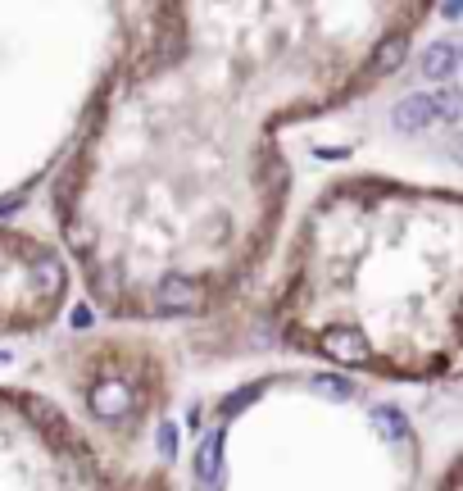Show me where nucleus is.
Here are the masks:
<instances>
[{"instance_id": "nucleus-1", "label": "nucleus", "mask_w": 463, "mask_h": 491, "mask_svg": "<svg viewBox=\"0 0 463 491\" xmlns=\"http://www.w3.org/2000/svg\"><path fill=\"white\" fill-rule=\"evenodd\" d=\"M0 491H105V482L55 405L0 387Z\"/></svg>"}, {"instance_id": "nucleus-2", "label": "nucleus", "mask_w": 463, "mask_h": 491, "mask_svg": "<svg viewBox=\"0 0 463 491\" xmlns=\"http://www.w3.org/2000/svg\"><path fill=\"white\" fill-rule=\"evenodd\" d=\"M69 296V264L37 237L0 228V337L33 332Z\"/></svg>"}, {"instance_id": "nucleus-3", "label": "nucleus", "mask_w": 463, "mask_h": 491, "mask_svg": "<svg viewBox=\"0 0 463 491\" xmlns=\"http://www.w3.org/2000/svg\"><path fill=\"white\" fill-rule=\"evenodd\" d=\"M87 409H92L101 423H123V418L137 409V391H132L123 378H92V382H87Z\"/></svg>"}, {"instance_id": "nucleus-4", "label": "nucleus", "mask_w": 463, "mask_h": 491, "mask_svg": "<svg viewBox=\"0 0 463 491\" xmlns=\"http://www.w3.org/2000/svg\"><path fill=\"white\" fill-rule=\"evenodd\" d=\"M155 309H159V314H191V309H200L196 282H191V278H178V273L159 278V282H155Z\"/></svg>"}, {"instance_id": "nucleus-5", "label": "nucleus", "mask_w": 463, "mask_h": 491, "mask_svg": "<svg viewBox=\"0 0 463 491\" xmlns=\"http://www.w3.org/2000/svg\"><path fill=\"white\" fill-rule=\"evenodd\" d=\"M431 123H440L431 96H404V101L391 110V128L404 133V137H413V133H422V128H431Z\"/></svg>"}, {"instance_id": "nucleus-6", "label": "nucleus", "mask_w": 463, "mask_h": 491, "mask_svg": "<svg viewBox=\"0 0 463 491\" xmlns=\"http://www.w3.org/2000/svg\"><path fill=\"white\" fill-rule=\"evenodd\" d=\"M323 355H332L341 364H359L363 359V337L354 328H327L323 332Z\"/></svg>"}, {"instance_id": "nucleus-7", "label": "nucleus", "mask_w": 463, "mask_h": 491, "mask_svg": "<svg viewBox=\"0 0 463 491\" xmlns=\"http://www.w3.org/2000/svg\"><path fill=\"white\" fill-rule=\"evenodd\" d=\"M454 69H458V46L454 42H436V46L422 51V78L445 83V78H454Z\"/></svg>"}, {"instance_id": "nucleus-8", "label": "nucleus", "mask_w": 463, "mask_h": 491, "mask_svg": "<svg viewBox=\"0 0 463 491\" xmlns=\"http://www.w3.org/2000/svg\"><path fill=\"white\" fill-rule=\"evenodd\" d=\"M196 477H200L205 486H218V477H223V427H218L214 437H205V446H200V455H196Z\"/></svg>"}, {"instance_id": "nucleus-9", "label": "nucleus", "mask_w": 463, "mask_h": 491, "mask_svg": "<svg viewBox=\"0 0 463 491\" xmlns=\"http://www.w3.org/2000/svg\"><path fill=\"white\" fill-rule=\"evenodd\" d=\"M404 51H409V37H404V33H391V37H381V46L372 51V74H391V69H400Z\"/></svg>"}, {"instance_id": "nucleus-10", "label": "nucleus", "mask_w": 463, "mask_h": 491, "mask_svg": "<svg viewBox=\"0 0 463 491\" xmlns=\"http://www.w3.org/2000/svg\"><path fill=\"white\" fill-rule=\"evenodd\" d=\"M372 427H377L381 441H400V437L409 432V418H404V409H395V405H377V409H372Z\"/></svg>"}, {"instance_id": "nucleus-11", "label": "nucleus", "mask_w": 463, "mask_h": 491, "mask_svg": "<svg viewBox=\"0 0 463 491\" xmlns=\"http://www.w3.org/2000/svg\"><path fill=\"white\" fill-rule=\"evenodd\" d=\"M431 105H436V119L440 123H463V92L458 87H440L431 96Z\"/></svg>"}, {"instance_id": "nucleus-12", "label": "nucleus", "mask_w": 463, "mask_h": 491, "mask_svg": "<svg viewBox=\"0 0 463 491\" xmlns=\"http://www.w3.org/2000/svg\"><path fill=\"white\" fill-rule=\"evenodd\" d=\"M313 387H318V396H327V400H336V405L354 400V382H350V378H341V373H318V378H313Z\"/></svg>"}, {"instance_id": "nucleus-13", "label": "nucleus", "mask_w": 463, "mask_h": 491, "mask_svg": "<svg viewBox=\"0 0 463 491\" xmlns=\"http://www.w3.org/2000/svg\"><path fill=\"white\" fill-rule=\"evenodd\" d=\"M255 396H259V387H241V391L223 396V400H218V418H232V414H236V409H246Z\"/></svg>"}, {"instance_id": "nucleus-14", "label": "nucleus", "mask_w": 463, "mask_h": 491, "mask_svg": "<svg viewBox=\"0 0 463 491\" xmlns=\"http://www.w3.org/2000/svg\"><path fill=\"white\" fill-rule=\"evenodd\" d=\"M178 441H182L178 423H159V455L164 459H178Z\"/></svg>"}, {"instance_id": "nucleus-15", "label": "nucleus", "mask_w": 463, "mask_h": 491, "mask_svg": "<svg viewBox=\"0 0 463 491\" xmlns=\"http://www.w3.org/2000/svg\"><path fill=\"white\" fill-rule=\"evenodd\" d=\"M440 15L445 19H463V5H440Z\"/></svg>"}, {"instance_id": "nucleus-16", "label": "nucleus", "mask_w": 463, "mask_h": 491, "mask_svg": "<svg viewBox=\"0 0 463 491\" xmlns=\"http://www.w3.org/2000/svg\"><path fill=\"white\" fill-rule=\"evenodd\" d=\"M454 155H458V160H463V133H458V146H454Z\"/></svg>"}]
</instances>
